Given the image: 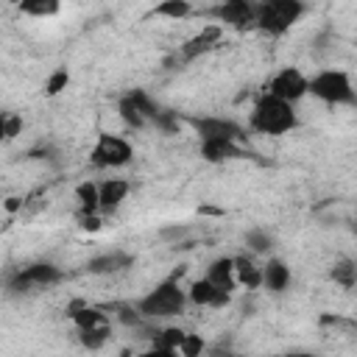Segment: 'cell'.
<instances>
[{
    "label": "cell",
    "mask_w": 357,
    "mask_h": 357,
    "mask_svg": "<svg viewBox=\"0 0 357 357\" xmlns=\"http://www.w3.org/2000/svg\"><path fill=\"white\" fill-rule=\"evenodd\" d=\"M67 81H70L67 70H56V73L47 78V84H45V92H47V95H59V92L67 86Z\"/></svg>",
    "instance_id": "26"
},
{
    "label": "cell",
    "mask_w": 357,
    "mask_h": 357,
    "mask_svg": "<svg viewBox=\"0 0 357 357\" xmlns=\"http://www.w3.org/2000/svg\"><path fill=\"white\" fill-rule=\"evenodd\" d=\"M307 357H312V354H307Z\"/></svg>",
    "instance_id": "34"
},
{
    "label": "cell",
    "mask_w": 357,
    "mask_h": 357,
    "mask_svg": "<svg viewBox=\"0 0 357 357\" xmlns=\"http://www.w3.org/2000/svg\"><path fill=\"white\" fill-rule=\"evenodd\" d=\"M234 273H237V279L245 284V287H259L262 284V268H257L251 259H245V257H237L234 259Z\"/></svg>",
    "instance_id": "17"
},
{
    "label": "cell",
    "mask_w": 357,
    "mask_h": 357,
    "mask_svg": "<svg viewBox=\"0 0 357 357\" xmlns=\"http://www.w3.org/2000/svg\"><path fill=\"white\" fill-rule=\"evenodd\" d=\"M220 25H206L198 36H192V39H187L184 42V47H181V56L184 59H195L198 53H206L209 47H215L218 45V39H220Z\"/></svg>",
    "instance_id": "14"
},
{
    "label": "cell",
    "mask_w": 357,
    "mask_h": 357,
    "mask_svg": "<svg viewBox=\"0 0 357 357\" xmlns=\"http://www.w3.org/2000/svg\"><path fill=\"white\" fill-rule=\"evenodd\" d=\"M301 14H304V3L298 0H265L257 6V28L271 36H282L298 22Z\"/></svg>",
    "instance_id": "3"
},
{
    "label": "cell",
    "mask_w": 357,
    "mask_h": 357,
    "mask_svg": "<svg viewBox=\"0 0 357 357\" xmlns=\"http://www.w3.org/2000/svg\"><path fill=\"white\" fill-rule=\"evenodd\" d=\"M201 156L206 162H231V159H240L243 151L231 139H212V142H201Z\"/></svg>",
    "instance_id": "15"
},
{
    "label": "cell",
    "mask_w": 357,
    "mask_h": 357,
    "mask_svg": "<svg viewBox=\"0 0 357 357\" xmlns=\"http://www.w3.org/2000/svg\"><path fill=\"white\" fill-rule=\"evenodd\" d=\"M131 156H134V148L128 139L117 134H100L89 153V162L95 167H123L131 162Z\"/></svg>",
    "instance_id": "5"
},
{
    "label": "cell",
    "mask_w": 357,
    "mask_h": 357,
    "mask_svg": "<svg viewBox=\"0 0 357 357\" xmlns=\"http://www.w3.org/2000/svg\"><path fill=\"white\" fill-rule=\"evenodd\" d=\"M243 240H245V245H248L254 254H268V251L273 248V237H271L265 229H248Z\"/></svg>",
    "instance_id": "20"
},
{
    "label": "cell",
    "mask_w": 357,
    "mask_h": 357,
    "mask_svg": "<svg viewBox=\"0 0 357 357\" xmlns=\"http://www.w3.org/2000/svg\"><path fill=\"white\" fill-rule=\"evenodd\" d=\"M262 284L271 290V293H282L287 284H290V268L282 262V259H268L262 265Z\"/></svg>",
    "instance_id": "16"
},
{
    "label": "cell",
    "mask_w": 357,
    "mask_h": 357,
    "mask_svg": "<svg viewBox=\"0 0 357 357\" xmlns=\"http://www.w3.org/2000/svg\"><path fill=\"white\" fill-rule=\"evenodd\" d=\"M59 3L56 0H28V3H20V11L22 14H31V17H50V14H59Z\"/></svg>",
    "instance_id": "21"
},
{
    "label": "cell",
    "mask_w": 357,
    "mask_h": 357,
    "mask_svg": "<svg viewBox=\"0 0 357 357\" xmlns=\"http://www.w3.org/2000/svg\"><path fill=\"white\" fill-rule=\"evenodd\" d=\"M296 112H293V103H284L273 95H262L254 109H251V128L259 131V134H271V137H279V134H287L296 128Z\"/></svg>",
    "instance_id": "1"
},
{
    "label": "cell",
    "mask_w": 357,
    "mask_h": 357,
    "mask_svg": "<svg viewBox=\"0 0 357 357\" xmlns=\"http://www.w3.org/2000/svg\"><path fill=\"white\" fill-rule=\"evenodd\" d=\"M351 231H354V234H357V220H354V223H351Z\"/></svg>",
    "instance_id": "32"
},
{
    "label": "cell",
    "mask_w": 357,
    "mask_h": 357,
    "mask_svg": "<svg viewBox=\"0 0 357 357\" xmlns=\"http://www.w3.org/2000/svg\"><path fill=\"white\" fill-rule=\"evenodd\" d=\"M307 92H310V78L296 67H284L268 81V95H273L284 103H296Z\"/></svg>",
    "instance_id": "6"
},
{
    "label": "cell",
    "mask_w": 357,
    "mask_h": 357,
    "mask_svg": "<svg viewBox=\"0 0 357 357\" xmlns=\"http://www.w3.org/2000/svg\"><path fill=\"white\" fill-rule=\"evenodd\" d=\"M206 279H209L215 287H220L223 293H231V290H234V282H237L234 259H229V257H218V259H212L209 268H206Z\"/></svg>",
    "instance_id": "12"
},
{
    "label": "cell",
    "mask_w": 357,
    "mask_h": 357,
    "mask_svg": "<svg viewBox=\"0 0 357 357\" xmlns=\"http://www.w3.org/2000/svg\"><path fill=\"white\" fill-rule=\"evenodd\" d=\"M78 335H81V343L86 346V349H100L103 343H106V337H109V326H100V329H78Z\"/></svg>",
    "instance_id": "25"
},
{
    "label": "cell",
    "mask_w": 357,
    "mask_h": 357,
    "mask_svg": "<svg viewBox=\"0 0 357 357\" xmlns=\"http://www.w3.org/2000/svg\"><path fill=\"white\" fill-rule=\"evenodd\" d=\"M73 321L78 324V329H100V326H109V318L92 307H78L73 312Z\"/></svg>",
    "instance_id": "18"
},
{
    "label": "cell",
    "mask_w": 357,
    "mask_h": 357,
    "mask_svg": "<svg viewBox=\"0 0 357 357\" xmlns=\"http://www.w3.org/2000/svg\"><path fill=\"white\" fill-rule=\"evenodd\" d=\"M20 131H22V117L6 114V120H3V137H6V139H14Z\"/></svg>",
    "instance_id": "28"
},
{
    "label": "cell",
    "mask_w": 357,
    "mask_h": 357,
    "mask_svg": "<svg viewBox=\"0 0 357 357\" xmlns=\"http://www.w3.org/2000/svg\"><path fill=\"white\" fill-rule=\"evenodd\" d=\"M187 298H190L192 304H198V307H223V304L229 301V293H223L220 287H215V284L204 276V279H195V282L190 284Z\"/></svg>",
    "instance_id": "10"
},
{
    "label": "cell",
    "mask_w": 357,
    "mask_h": 357,
    "mask_svg": "<svg viewBox=\"0 0 357 357\" xmlns=\"http://www.w3.org/2000/svg\"><path fill=\"white\" fill-rule=\"evenodd\" d=\"M134 257L126 254V251H109V254H100V257H92L86 262V271L95 273V276H109V273H120L126 268H131Z\"/></svg>",
    "instance_id": "11"
},
{
    "label": "cell",
    "mask_w": 357,
    "mask_h": 357,
    "mask_svg": "<svg viewBox=\"0 0 357 357\" xmlns=\"http://www.w3.org/2000/svg\"><path fill=\"white\" fill-rule=\"evenodd\" d=\"M310 92L332 106H346L357 103V92L351 86V78L343 70H321L318 75L310 78Z\"/></svg>",
    "instance_id": "4"
},
{
    "label": "cell",
    "mask_w": 357,
    "mask_h": 357,
    "mask_svg": "<svg viewBox=\"0 0 357 357\" xmlns=\"http://www.w3.org/2000/svg\"><path fill=\"white\" fill-rule=\"evenodd\" d=\"M137 357H178V351H176V349H162V346H151L148 351H142V354H137Z\"/></svg>",
    "instance_id": "29"
},
{
    "label": "cell",
    "mask_w": 357,
    "mask_h": 357,
    "mask_svg": "<svg viewBox=\"0 0 357 357\" xmlns=\"http://www.w3.org/2000/svg\"><path fill=\"white\" fill-rule=\"evenodd\" d=\"M218 357H231V354H218Z\"/></svg>",
    "instance_id": "33"
},
{
    "label": "cell",
    "mask_w": 357,
    "mask_h": 357,
    "mask_svg": "<svg viewBox=\"0 0 357 357\" xmlns=\"http://www.w3.org/2000/svg\"><path fill=\"white\" fill-rule=\"evenodd\" d=\"M98 192H100V212H114L126 195H128V181L123 178H106L98 184Z\"/></svg>",
    "instance_id": "13"
},
{
    "label": "cell",
    "mask_w": 357,
    "mask_h": 357,
    "mask_svg": "<svg viewBox=\"0 0 357 357\" xmlns=\"http://www.w3.org/2000/svg\"><path fill=\"white\" fill-rule=\"evenodd\" d=\"M332 279H335L337 284H343V287H351V284L357 282V265H354L351 259L335 262V265H332Z\"/></svg>",
    "instance_id": "22"
},
{
    "label": "cell",
    "mask_w": 357,
    "mask_h": 357,
    "mask_svg": "<svg viewBox=\"0 0 357 357\" xmlns=\"http://www.w3.org/2000/svg\"><path fill=\"white\" fill-rule=\"evenodd\" d=\"M279 357H307V354H279Z\"/></svg>",
    "instance_id": "31"
},
{
    "label": "cell",
    "mask_w": 357,
    "mask_h": 357,
    "mask_svg": "<svg viewBox=\"0 0 357 357\" xmlns=\"http://www.w3.org/2000/svg\"><path fill=\"white\" fill-rule=\"evenodd\" d=\"M184 231H187L184 226H173V229H162V237H176V240H178Z\"/></svg>",
    "instance_id": "30"
},
{
    "label": "cell",
    "mask_w": 357,
    "mask_h": 357,
    "mask_svg": "<svg viewBox=\"0 0 357 357\" xmlns=\"http://www.w3.org/2000/svg\"><path fill=\"white\" fill-rule=\"evenodd\" d=\"M201 349H204V340H201L198 335H187L184 343H181V349H178V354H181V357H198Z\"/></svg>",
    "instance_id": "27"
},
{
    "label": "cell",
    "mask_w": 357,
    "mask_h": 357,
    "mask_svg": "<svg viewBox=\"0 0 357 357\" xmlns=\"http://www.w3.org/2000/svg\"><path fill=\"white\" fill-rule=\"evenodd\" d=\"M184 337H187V332H181V329H176V326H167V329H162V332H156L153 335V346H162V349H181V343H184Z\"/></svg>",
    "instance_id": "23"
},
{
    "label": "cell",
    "mask_w": 357,
    "mask_h": 357,
    "mask_svg": "<svg viewBox=\"0 0 357 357\" xmlns=\"http://www.w3.org/2000/svg\"><path fill=\"white\" fill-rule=\"evenodd\" d=\"M75 195H78V201H81L84 212H89V215H92V212H98V209H100V192H98V184L84 181V184H78Z\"/></svg>",
    "instance_id": "19"
},
{
    "label": "cell",
    "mask_w": 357,
    "mask_h": 357,
    "mask_svg": "<svg viewBox=\"0 0 357 357\" xmlns=\"http://www.w3.org/2000/svg\"><path fill=\"white\" fill-rule=\"evenodd\" d=\"M61 279V271L50 262H36V265H28L22 271L14 273V279L8 282V290L14 293H28V290H42V287H50Z\"/></svg>",
    "instance_id": "7"
},
{
    "label": "cell",
    "mask_w": 357,
    "mask_h": 357,
    "mask_svg": "<svg viewBox=\"0 0 357 357\" xmlns=\"http://www.w3.org/2000/svg\"><path fill=\"white\" fill-rule=\"evenodd\" d=\"M212 17L218 20V25H231V28H251L257 25V6L248 3V0H226V3H218L212 8Z\"/></svg>",
    "instance_id": "8"
},
{
    "label": "cell",
    "mask_w": 357,
    "mask_h": 357,
    "mask_svg": "<svg viewBox=\"0 0 357 357\" xmlns=\"http://www.w3.org/2000/svg\"><path fill=\"white\" fill-rule=\"evenodd\" d=\"M190 123H192V128H195L201 142H212V139H231V142H237V139L245 137V131L237 123L223 120V117H192Z\"/></svg>",
    "instance_id": "9"
},
{
    "label": "cell",
    "mask_w": 357,
    "mask_h": 357,
    "mask_svg": "<svg viewBox=\"0 0 357 357\" xmlns=\"http://www.w3.org/2000/svg\"><path fill=\"white\" fill-rule=\"evenodd\" d=\"M184 304H187V293L178 287L176 279H165L159 282L153 290H148L137 310L145 315V318H173V315H181L184 312Z\"/></svg>",
    "instance_id": "2"
},
{
    "label": "cell",
    "mask_w": 357,
    "mask_h": 357,
    "mask_svg": "<svg viewBox=\"0 0 357 357\" xmlns=\"http://www.w3.org/2000/svg\"><path fill=\"white\" fill-rule=\"evenodd\" d=\"M190 11H192V6H190L187 0H167V3H159V6L153 8L156 17H173V20H181V17H187Z\"/></svg>",
    "instance_id": "24"
}]
</instances>
